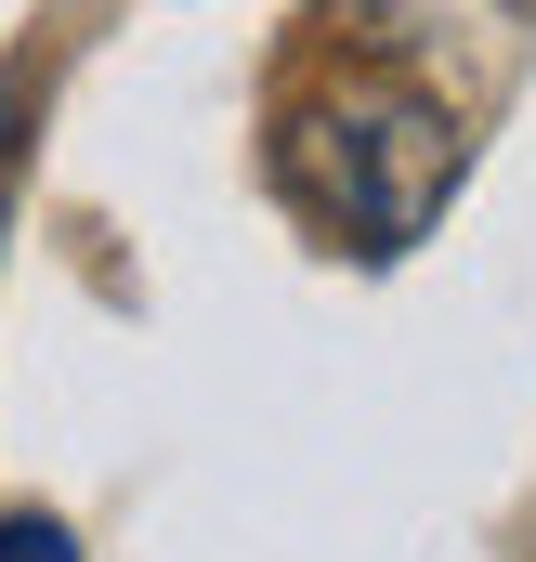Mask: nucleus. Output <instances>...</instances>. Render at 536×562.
<instances>
[{"instance_id":"7ed1b4c3","label":"nucleus","mask_w":536,"mask_h":562,"mask_svg":"<svg viewBox=\"0 0 536 562\" xmlns=\"http://www.w3.org/2000/svg\"><path fill=\"white\" fill-rule=\"evenodd\" d=\"M0 210H13V92H0Z\"/></svg>"},{"instance_id":"f257e3e1","label":"nucleus","mask_w":536,"mask_h":562,"mask_svg":"<svg viewBox=\"0 0 536 562\" xmlns=\"http://www.w3.org/2000/svg\"><path fill=\"white\" fill-rule=\"evenodd\" d=\"M275 170H288V196H301L340 249L393 262V249L432 236V210L458 196V119H445V105H418V92L354 79V92H314V105L288 119Z\"/></svg>"},{"instance_id":"f03ea898","label":"nucleus","mask_w":536,"mask_h":562,"mask_svg":"<svg viewBox=\"0 0 536 562\" xmlns=\"http://www.w3.org/2000/svg\"><path fill=\"white\" fill-rule=\"evenodd\" d=\"M0 562H79V537H66L53 510H13V524H0Z\"/></svg>"}]
</instances>
